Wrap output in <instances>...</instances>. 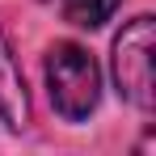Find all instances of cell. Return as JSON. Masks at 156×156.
<instances>
[{"label":"cell","mask_w":156,"mask_h":156,"mask_svg":"<svg viewBox=\"0 0 156 156\" xmlns=\"http://www.w3.org/2000/svg\"><path fill=\"white\" fill-rule=\"evenodd\" d=\"M152 51L156 34L152 17H135L122 26V34L114 38V84L131 105L148 110L152 105Z\"/></svg>","instance_id":"7a4b0ae2"},{"label":"cell","mask_w":156,"mask_h":156,"mask_svg":"<svg viewBox=\"0 0 156 156\" xmlns=\"http://www.w3.org/2000/svg\"><path fill=\"white\" fill-rule=\"evenodd\" d=\"M47 89H51V105L68 122H84L101 97V72L84 47L55 42L47 51Z\"/></svg>","instance_id":"6da1fadb"},{"label":"cell","mask_w":156,"mask_h":156,"mask_svg":"<svg viewBox=\"0 0 156 156\" xmlns=\"http://www.w3.org/2000/svg\"><path fill=\"white\" fill-rule=\"evenodd\" d=\"M0 122L9 131H26L30 127V93H26V76L21 63L9 47L4 30H0Z\"/></svg>","instance_id":"3957f363"},{"label":"cell","mask_w":156,"mask_h":156,"mask_svg":"<svg viewBox=\"0 0 156 156\" xmlns=\"http://www.w3.org/2000/svg\"><path fill=\"white\" fill-rule=\"evenodd\" d=\"M122 0H63V17L80 30H97L105 26L110 17H114V9H118Z\"/></svg>","instance_id":"277c9868"}]
</instances>
